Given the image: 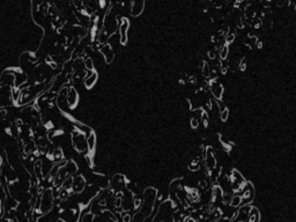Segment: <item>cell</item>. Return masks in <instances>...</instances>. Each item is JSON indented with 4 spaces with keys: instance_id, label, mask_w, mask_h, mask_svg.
Wrapping results in <instances>:
<instances>
[{
    "instance_id": "cell-1",
    "label": "cell",
    "mask_w": 296,
    "mask_h": 222,
    "mask_svg": "<svg viewBox=\"0 0 296 222\" xmlns=\"http://www.w3.org/2000/svg\"><path fill=\"white\" fill-rule=\"evenodd\" d=\"M215 163H216V161H215V156L214 154H213V151L210 149V148H208L207 149V153H206V165L208 169H214L215 168Z\"/></svg>"
},
{
    "instance_id": "cell-2",
    "label": "cell",
    "mask_w": 296,
    "mask_h": 222,
    "mask_svg": "<svg viewBox=\"0 0 296 222\" xmlns=\"http://www.w3.org/2000/svg\"><path fill=\"white\" fill-rule=\"evenodd\" d=\"M127 25H129L127 21L124 20L123 23H121V27H120V42H121V44L126 43V31H127Z\"/></svg>"
},
{
    "instance_id": "cell-3",
    "label": "cell",
    "mask_w": 296,
    "mask_h": 222,
    "mask_svg": "<svg viewBox=\"0 0 296 222\" xmlns=\"http://www.w3.org/2000/svg\"><path fill=\"white\" fill-rule=\"evenodd\" d=\"M102 53L105 56L107 63H111V60L114 59V52H112V50H111L110 45H105V47L102 49Z\"/></svg>"
},
{
    "instance_id": "cell-4",
    "label": "cell",
    "mask_w": 296,
    "mask_h": 222,
    "mask_svg": "<svg viewBox=\"0 0 296 222\" xmlns=\"http://www.w3.org/2000/svg\"><path fill=\"white\" fill-rule=\"evenodd\" d=\"M143 8V3H133L132 4V15H139Z\"/></svg>"
},
{
    "instance_id": "cell-5",
    "label": "cell",
    "mask_w": 296,
    "mask_h": 222,
    "mask_svg": "<svg viewBox=\"0 0 296 222\" xmlns=\"http://www.w3.org/2000/svg\"><path fill=\"white\" fill-rule=\"evenodd\" d=\"M75 102H76V93L73 88L70 89V93H68V103L71 105H74Z\"/></svg>"
},
{
    "instance_id": "cell-6",
    "label": "cell",
    "mask_w": 296,
    "mask_h": 222,
    "mask_svg": "<svg viewBox=\"0 0 296 222\" xmlns=\"http://www.w3.org/2000/svg\"><path fill=\"white\" fill-rule=\"evenodd\" d=\"M96 81V74L95 73H92L90 75H88L85 80V83H86L87 87H92L94 85V82Z\"/></svg>"
},
{
    "instance_id": "cell-7",
    "label": "cell",
    "mask_w": 296,
    "mask_h": 222,
    "mask_svg": "<svg viewBox=\"0 0 296 222\" xmlns=\"http://www.w3.org/2000/svg\"><path fill=\"white\" fill-rule=\"evenodd\" d=\"M212 90H213V95H214L218 100H220L222 97V92H223L222 86H218L216 88H212Z\"/></svg>"
},
{
    "instance_id": "cell-8",
    "label": "cell",
    "mask_w": 296,
    "mask_h": 222,
    "mask_svg": "<svg viewBox=\"0 0 296 222\" xmlns=\"http://www.w3.org/2000/svg\"><path fill=\"white\" fill-rule=\"evenodd\" d=\"M241 203H242V197L241 196H235V197H232L230 205H232V207H237V206L241 205Z\"/></svg>"
},
{
    "instance_id": "cell-9",
    "label": "cell",
    "mask_w": 296,
    "mask_h": 222,
    "mask_svg": "<svg viewBox=\"0 0 296 222\" xmlns=\"http://www.w3.org/2000/svg\"><path fill=\"white\" fill-rule=\"evenodd\" d=\"M228 52H229L228 47H227V45H223V47H222V49H221V51H220V58H221L222 60L227 58V56H228Z\"/></svg>"
},
{
    "instance_id": "cell-10",
    "label": "cell",
    "mask_w": 296,
    "mask_h": 222,
    "mask_svg": "<svg viewBox=\"0 0 296 222\" xmlns=\"http://www.w3.org/2000/svg\"><path fill=\"white\" fill-rule=\"evenodd\" d=\"M234 40H235V32L232 31V30H229L228 34H227V37H226V42L227 43H232V42H234Z\"/></svg>"
},
{
    "instance_id": "cell-11",
    "label": "cell",
    "mask_w": 296,
    "mask_h": 222,
    "mask_svg": "<svg viewBox=\"0 0 296 222\" xmlns=\"http://www.w3.org/2000/svg\"><path fill=\"white\" fill-rule=\"evenodd\" d=\"M210 74V69H209V66H208V64H206V63H204V67H203V75L204 76H209Z\"/></svg>"
},
{
    "instance_id": "cell-12",
    "label": "cell",
    "mask_w": 296,
    "mask_h": 222,
    "mask_svg": "<svg viewBox=\"0 0 296 222\" xmlns=\"http://www.w3.org/2000/svg\"><path fill=\"white\" fill-rule=\"evenodd\" d=\"M229 116V110L228 109H223V111H221V120L222 122H226L228 119Z\"/></svg>"
},
{
    "instance_id": "cell-13",
    "label": "cell",
    "mask_w": 296,
    "mask_h": 222,
    "mask_svg": "<svg viewBox=\"0 0 296 222\" xmlns=\"http://www.w3.org/2000/svg\"><path fill=\"white\" fill-rule=\"evenodd\" d=\"M232 194H229V193L222 194V200L225 201L226 204H228V203H230V201H232Z\"/></svg>"
},
{
    "instance_id": "cell-14",
    "label": "cell",
    "mask_w": 296,
    "mask_h": 222,
    "mask_svg": "<svg viewBox=\"0 0 296 222\" xmlns=\"http://www.w3.org/2000/svg\"><path fill=\"white\" fill-rule=\"evenodd\" d=\"M94 143H95V136H94V134H92L90 138L88 139V146H89V149H94Z\"/></svg>"
},
{
    "instance_id": "cell-15",
    "label": "cell",
    "mask_w": 296,
    "mask_h": 222,
    "mask_svg": "<svg viewBox=\"0 0 296 222\" xmlns=\"http://www.w3.org/2000/svg\"><path fill=\"white\" fill-rule=\"evenodd\" d=\"M93 219H94V215L90 214V213H88V214H86L85 216H83V220H82V221L83 222H93Z\"/></svg>"
},
{
    "instance_id": "cell-16",
    "label": "cell",
    "mask_w": 296,
    "mask_h": 222,
    "mask_svg": "<svg viewBox=\"0 0 296 222\" xmlns=\"http://www.w3.org/2000/svg\"><path fill=\"white\" fill-rule=\"evenodd\" d=\"M201 118H203V122H204V124H205V126L208 125V115H207L206 112H204L203 116H201Z\"/></svg>"
},
{
    "instance_id": "cell-17",
    "label": "cell",
    "mask_w": 296,
    "mask_h": 222,
    "mask_svg": "<svg viewBox=\"0 0 296 222\" xmlns=\"http://www.w3.org/2000/svg\"><path fill=\"white\" fill-rule=\"evenodd\" d=\"M86 67L88 68V69H93V63H92V59H90V58H88L86 60Z\"/></svg>"
},
{
    "instance_id": "cell-18",
    "label": "cell",
    "mask_w": 296,
    "mask_h": 222,
    "mask_svg": "<svg viewBox=\"0 0 296 222\" xmlns=\"http://www.w3.org/2000/svg\"><path fill=\"white\" fill-rule=\"evenodd\" d=\"M198 125H199V122H198L196 118L191 119V126H192L193 129H197V127H198Z\"/></svg>"
},
{
    "instance_id": "cell-19",
    "label": "cell",
    "mask_w": 296,
    "mask_h": 222,
    "mask_svg": "<svg viewBox=\"0 0 296 222\" xmlns=\"http://www.w3.org/2000/svg\"><path fill=\"white\" fill-rule=\"evenodd\" d=\"M208 57H209L210 59H214V58H215V52H214V51H209V52H208Z\"/></svg>"
},
{
    "instance_id": "cell-20",
    "label": "cell",
    "mask_w": 296,
    "mask_h": 222,
    "mask_svg": "<svg viewBox=\"0 0 296 222\" xmlns=\"http://www.w3.org/2000/svg\"><path fill=\"white\" fill-rule=\"evenodd\" d=\"M123 220H124V222H129L130 221V216H129V215H126V216H124V219H123Z\"/></svg>"
}]
</instances>
